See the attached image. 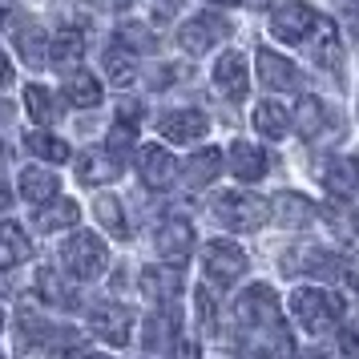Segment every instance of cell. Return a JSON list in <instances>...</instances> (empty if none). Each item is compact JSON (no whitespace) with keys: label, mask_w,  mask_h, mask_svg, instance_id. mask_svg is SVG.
<instances>
[{"label":"cell","mask_w":359,"mask_h":359,"mask_svg":"<svg viewBox=\"0 0 359 359\" xmlns=\"http://www.w3.org/2000/svg\"><path fill=\"white\" fill-rule=\"evenodd\" d=\"M81 53H85V36L77 29H61L49 45V65L57 73H73V69L81 65Z\"/></svg>","instance_id":"14"},{"label":"cell","mask_w":359,"mask_h":359,"mask_svg":"<svg viewBox=\"0 0 359 359\" xmlns=\"http://www.w3.org/2000/svg\"><path fill=\"white\" fill-rule=\"evenodd\" d=\"M339 343H343V355H347V359H359V331H351V327H347Z\"/></svg>","instance_id":"40"},{"label":"cell","mask_w":359,"mask_h":359,"mask_svg":"<svg viewBox=\"0 0 359 359\" xmlns=\"http://www.w3.org/2000/svg\"><path fill=\"white\" fill-rule=\"evenodd\" d=\"M311 53H315V61H319L323 69H339V33H335V25H331L327 17H319V25H315Z\"/></svg>","instance_id":"27"},{"label":"cell","mask_w":359,"mask_h":359,"mask_svg":"<svg viewBox=\"0 0 359 359\" xmlns=\"http://www.w3.org/2000/svg\"><path fill=\"white\" fill-rule=\"evenodd\" d=\"M117 41H121L126 49H133V53H154L158 49V36L149 33V25H142V20H126V25L117 29Z\"/></svg>","instance_id":"34"},{"label":"cell","mask_w":359,"mask_h":359,"mask_svg":"<svg viewBox=\"0 0 359 359\" xmlns=\"http://www.w3.org/2000/svg\"><path fill=\"white\" fill-rule=\"evenodd\" d=\"M190 250H194V226L186 218H165L158 226V255L178 266V262L190 259Z\"/></svg>","instance_id":"10"},{"label":"cell","mask_w":359,"mask_h":359,"mask_svg":"<svg viewBox=\"0 0 359 359\" xmlns=\"http://www.w3.org/2000/svg\"><path fill=\"white\" fill-rule=\"evenodd\" d=\"M33 255L29 234L20 230V222H0V271H13Z\"/></svg>","instance_id":"19"},{"label":"cell","mask_w":359,"mask_h":359,"mask_svg":"<svg viewBox=\"0 0 359 359\" xmlns=\"http://www.w3.org/2000/svg\"><path fill=\"white\" fill-rule=\"evenodd\" d=\"M315 25H319V17L303 0H278L275 13H271V33L287 45H303L307 33H315Z\"/></svg>","instance_id":"5"},{"label":"cell","mask_w":359,"mask_h":359,"mask_svg":"<svg viewBox=\"0 0 359 359\" xmlns=\"http://www.w3.org/2000/svg\"><path fill=\"white\" fill-rule=\"evenodd\" d=\"M8 81H13V65H8V57L0 53V89H4Z\"/></svg>","instance_id":"42"},{"label":"cell","mask_w":359,"mask_h":359,"mask_svg":"<svg viewBox=\"0 0 359 359\" xmlns=\"http://www.w3.org/2000/svg\"><path fill=\"white\" fill-rule=\"evenodd\" d=\"M182 291V275L178 266H146L142 271V294L154 303H170Z\"/></svg>","instance_id":"18"},{"label":"cell","mask_w":359,"mask_h":359,"mask_svg":"<svg viewBox=\"0 0 359 359\" xmlns=\"http://www.w3.org/2000/svg\"><path fill=\"white\" fill-rule=\"evenodd\" d=\"M291 311L311 335H327V331H335V323H339L343 303L335 294L319 291V287H303V291L291 294Z\"/></svg>","instance_id":"2"},{"label":"cell","mask_w":359,"mask_h":359,"mask_svg":"<svg viewBox=\"0 0 359 359\" xmlns=\"http://www.w3.org/2000/svg\"><path fill=\"white\" fill-rule=\"evenodd\" d=\"M133 57H130V49L126 45H117V49H109L105 53V77L114 85H126V81H133Z\"/></svg>","instance_id":"36"},{"label":"cell","mask_w":359,"mask_h":359,"mask_svg":"<svg viewBox=\"0 0 359 359\" xmlns=\"http://www.w3.org/2000/svg\"><path fill=\"white\" fill-rule=\"evenodd\" d=\"M266 165H271V158L259 146H250V142H234L230 146V170H234L238 182H259L266 174Z\"/></svg>","instance_id":"17"},{"label":"cell","mask_w":359,"mask_h":359,"mask_svg":"<svg viewBox=\"0 0 359 359\" xmlns=\"http://www.w3.org/2000/svg\"><path fill=\"white\" fill-rule=\"evenodd\" d=\"M355 234H359V214H355Z\"/></svg>","instance_id":"50"},{"label":"cell","mask_w":359,"mask_h":359,"mask_svg":"<svg viewBox=\"0 0 359 359\" xmlns=\"http://www.w3.org/2000/svg\"><path fill=\"white\" fill-rule=\"evenodd\" d=\"M137 174H142V182H146V186L162 190V186H170V182H174V174H178V162H174V154H170V149L146 146L142 154H137Z\"/></svg>","instance_id":"12"},{"label":"cell","mask_w":359,"mask_h":359,"mask_svg":"<svg viewBox=\"0 0 359 359\" xmlns=\"http://www.w3.org/2000/svg\"><path fill=\"white\" fill-rule=\"evenodd\" d=\"M77 218H81V206H77V202L53 198V202H45V206L36 210V226L41 230H69V226H77Z\"/></svg>","instance_id":"24"},{"label":"cell","mask_w":359,"mask_h":359,"mask_svg":"<svg viewBox=\"0 0 359 359\" xmlns=\"http://www.w3.org/2000/svg\"><path fill=\"white\" fill-rule=\"evenodd\" d=\"M226 33H230V25L222 17H190L186 25H182V33H178V45L190 57H198V53H206V49H214L218 41H226Z\"/></svg>","instance_id":"8"},{"label":"cell","mask_w":359,"mask_h":359,"mask_svg":"<svg viewBox=\"0 0 359 359\" xmlns=\"http://www.w3.org/2000/svg\"><path fill=\"white\" fill-rule=\"evenodd\" d=\"M0 323H4V315H0Z\"/></svg>","instance_id":"52"},{"label":"cell","mask_w":359,"mask_h":359,"mask_svg":"<svg viewBox=\"0 0 359 359\" xmlns=\"http://www.w3.org/2000/svg\"><path fill=\"white\" fill-rule=\"evenodd\" d=\"M174 335H178V311L165 307L158 311L154 319H146V351H162V347H170L174 343Z\"/></svg>","instance_id":"26"},{"label":"cell","mask_w":359,"mask_h":359,"mask_svg":"<svg viewBox=\"0 0 359 359\" xmlns=\"http://www.w3.org/2000/svg\"><path fill=\"white\" fill-rule=\"evenodd\" d=\"M17 49L33 69H45V61H49V53H45V36H41V29L29 25V20L20 25V33H17Z\"/></svg>","instance_id":"33"},{"label":"cell","mask_w":359,"mask_h":359,"mask_svg":"<svg viewBox=\"0 0 359 359\" xmlns=\"http://www.w3.org/2000/svg\"><path fill=\"white\" fill-rule=\"evenodd\" d=\"M101 4H105V8H130L133 0H101Z\"/></svg>","instance_id":"44"},{"label":"cell","mask_w":359,"mask_h":359,"mask_svg":"<svg viewBox=\"0 0 359 359\" xmlns=\"http://www.w3.org/2000/svg\"><path fill=\"white\" fill-rule=\"evenodd\" d=\"M327 126V109L319 97H299V105H294V130L303 133L307 142H315L319 133H323Z\"/></svg>","instance_id":"28"},{"label":"cell","mask_w":359,"mask_h":359,"mask_svg":"<svg viewBox=\"0 0 359 359\" xmlns=\"http://www.w3.org/2000/svg\"><path fill=\"white\" fill-rule=\"evenodd\" d=\"M218 174H222V154L218 149H202L186 162V182L190 186H210Z\"/></svg>","instance_id":"30"},{"label":"cell","mask_w":359,"mask_h":359,"mask_svg":"<svg viewBox=\"0 0 359 359\" xmlns=\"http://www.w3.org/2000/svg\"><path fill=\"white\" fill-rule=\"evenodd\" d=\"M36 294H41L45 303H53V307H65V311L77 307V291H73L65 278H61V271H53V266L36 271Z\"/></svg>","instance_id":"23"},{"label":"cell","mask_w":359,"mask_h":359,"mask_svg":"<svg viewBox=\"0 0 359 359\" xmlns=\"http://www.w3.org/2000/svg\"><path fill=\"white\" fill-rule=\"evenodd\" d=\"M214 85L222 89V97L230 101H243L246 89H250V69H246L243 53H222L214 61Z\"/></svg>","instance_id":"9"},{"label":"cell","mask_w":359,"mask_h":359,"mask_svg":"<svg viewBox=\"0 0 359 359\" xmlns=\"http://www.w3.org/2000/svg\"><path fill=\"white\" fill-rule=\"evenodd\" d=\"M65 97H69V105H77V109H97L101 105V81L93 73H85V69H73V73H65Z\"/></svg>","instance_id":"21"},{"label":"cell","mask_w":359,"mask_h":359,"mask_svg":"<svg viewBox=\"0 0 359 359\" xmlns=\"http://www.w3.org/2000/svg\"><path fill=\"white\" fill-rule=\"evenodd\" d=\"M25 105H29V117L36 126H53L61 117V97H53V89H45V85H29L25 89Z\"/></svg>","instance_id":"25"},{"label":"cell","mask_w":359,"mask_h":359,"mask_svg":"<svg viewBox=\"0 0 359 359\" xmlns=\"http://www.w3.org/2000/svg\"><path fill=\"white\" fill-rule=\"evenodd\" d=\"M343 8H347V20L355 29V45H359V0H343Z\"/></svg>","instance_id":"41"},{"label":"cell","mask_w":359,"mask_h":359,"mask_svg":"<svg viewBox=\"0 0 359 359\" xmlns=\"http://www.w3.org/2000/svg\"><path fill=\"white\" fill-rule=\"evenodd\" d=\"M0 25H4V8H0Z\"/></svg>","instance_id":"51"},{"label":"cell","mask_w":359,"mask_h":359,"mask_svg":"<svg viewBox=\"0 0 359 359\" xmlns=\"http://www.w3.org/2000/svg\"><path fill=\"white\" fill-rule=\"evenodd\" d=\"M8 162V149H4V142H0V165Z\"/></svg>","instance_id":"48"},{"label":"cell","mask_w":359,"mask_h":359,"mask_svg":"<svg viewBox=\"0 0 359 359\" xmlns=\"http://www.w3.org/2000/svg\"><path fill=\"white\" fill-rule=\"evenodd\" d=\"M271 206L262 202L259 194H238V190H222L218 202H214V218L226 230H238V234H255L271 222Z\"/></svg>","instance_id":"1"},{"label":"cell","mask_w":359,"mask_h":359,"mask_svg":"<svg viewBox=\"0 0 359 359\" xmlns=\"http://www.w3.org/2000/svg\"><path fill=\"white\" fill-rule=\"evenodd\" d=\"M202 266H206V275H210L214 283L230 287L234 278H243L246 255H243V246H234L230 238H214V243H206V250H202Z\"/></svg>","instance_id":"6"},{"label":"cell","mask_w":359,"mask_h":359,"mask_svg":"<svg viewBox=\"0 0 359 359\" xmlns=\"http://www.w3.org/2000/svg\"><path fill=\"white\" fill-rule=\"evenodd\" d=\"M234 315H238V323L246 331H271V327L283 323V307H278V294L271 287H250V291L238 294V303H234Z\"/></svg>","instance_id":"3"},{"label":"cell","mask_w":359,"mask_h":359,"mask_svg":"<svg viewBox=\"0 0 359 359\" xmlns=\"http://www.w3.org/2000/svg\"><path fill=\"white\" fill-rule=\"evenodd\" d=\"M49 359H89V347L77 331H57L49 339Z\"/></svg>","instance_id":"35"},{"label":"cell","mask_w":359,"mask_h":359,"mask_svg":"<svg viewBox=\"0 0 359 359\" xmlns=\"http://www.w3.org/2000/svg\"><path fill=\"white\" fill-rule=\"evenodd\" d=\"M194 303H198V319H202V331H206V335H214V331H218V311H214V294L206 291V287H198V291H194Z\"/></svg>","instance_id":"38"},{"label":"cell","mask_w":359,"mask_h":359,"mask_svg":"<svg viewBox=\"0 0 359 359\" xmlns=\"http://www.w3.org/2000/svg\"><path fill=\"white\" fill-rule=\"evenodd\" d=\"M291 126H294V117H287V109H283L278 101H262V105H255V130H259L262 137H283Z\"/></svg>","instance_id":"29"},{"label":"cell","mask_w":359,"mask_h":359,"mask_svg":"<svg viewBox=\"0 0 359 359\" xmlns=\"http://www.w3.org/2000/svg\"><path fill=\"white\" fill-rule=\"evenodd\" d=\"M93 214H97V222L114 238H130V222H126V210H121V202H117L114 194H101L97 202H93Z\"/></svg>","instance_id":"31"},{"label":"cell","mask_w":359,"mask_h":359,"mask_svg":"<svg viewBox=\"0 0 359 359\" xmlns=\"http://www.w3.org/2000/svg\"><path fill=\"white\" fill-rule=\"evenodd\" d=\"M243 4H255V8H266V4H271V0H243Z\"/></svg>","instance_id":"47"},{"label":"cell","mask_w":359,"mask_h":359,"mask_svg":"<svg viewBox=\"0 0 359 359\" xmlns=\"http://www.w3.org/2000/svg\"><path fill=\"white\" fill-rule=\"evenodd\" d=\"M61 262L73 278H97L109 262V250L97 234H73L65 246H61Z\"/></svg>","instance_id":"4"},{"label":"cell","mask_w":359,"mask_h":359,"mask_svg":"<svg viewBox=\"0 0 359 359\" xmlns=\"http://www.w3.org/2000/svg\"><path fill=\"white\" fill-rule=\"evenodd\" d=\"M303 359H327V355H323V351H307Z\"/></svg>","instance_id":"49"},{"label":"cell","mask_w":359,"mask_h":359,"mask_svg":"<svg viewBox=\"0 0 359 359\" xmlns=\"http://www.w3.org/2000/svg\"><path fill=\"white\" fill-rule=\"evenodd\" d=\"M133 142H137V126L121 117L114 130H109V142H105V149H114L117 158H121V154H130V149H133Z\"/></svg>","instance_id":"37"},{"label":"cell","mask_w":359,"mask_h":359,"mask_svg":"<svg viewBox=\"0 0 359 359\" xmlns=\"http://www.w3.org/2000/svg\"><path fill=\"white\" fill-rule=\"evenodd\" d=\"M275 218L283 222V226H291V230H299V226H311L315 222V202L311 198H303V194H294V190H283V194L275 198Z\"/></svg>","instance_id":"15"},{"label":"cell","mask_w":359,"mask_h":359,"mask_svg":"<svg viewBox=\"0 0 359 359\" xmlns=\"http://www.w3.org/2000/svg\"><path fill=\"white\" fill-rule=\"evenodd\" d=\"M89 331L101 335L109 347H126L133 331V315L126 307H117V303H93L89 307Z\"/></svg>","instance_id":"7"},{"label":"cell","mask_w":359,"mask_h":359,"mask_svg":"<svg viewBox=\"0 0 359 359\" xmlns=\"http://www.w3.org/2000/svg\"><path fill=\"white\" fill-rule=\"evenodd\" d=\"M259 77L271 89H294L299 85V69L287 61V57H278L271 49H259Z\"/></svg>","instance_id":"22"},{"label":"cell","mask_w":359,"mask_h":359,"mask_svg":"<svg viewBox=\"0 0 359 359\" xmlns=\"http://www.w3.org/2000/svg\"><path fill=\"white\" fill-rule=\"evenodd\" d=\"M210 4H222V8H234V4H243V0H210Z\"/></svg>","instance_id":"46"},{"label":"cell","mask_w":359,"mask_h":359,"mask_svg":"<svg viewBox=\"0 0 359 359\" xmlns=\"http://www.w3.org/2000/svg\"><path fill=\"white\" fill-rule=\"evenodd\" d=\"M158 133L165 142H178V146H190L198 137H206V117L198 109H174V114L158 117Z\"/></svg>","instance_id":"11"},{"label":"cell","mask_w":359,"mask_h":359,"mask_svg":"<svg viewBox=\"0 0 359 359\" xmlns=\"http://www.w3.org/2000/svg\"><path fill=\"white\" fill-rule=\"evenodd\" d=\"M121 174V158H117L114 149H89L77 158V178L85 186H101V182H114Z\"/></svg>","instance_id":"13"},{"label":"cell","mask_w":359,"mask_h":359,"mask_svg":"<svg viewBox=\"0 0 359 359\" xmlns=\"http://www.w3.org/2000/svg\"><path fill=\"white\" fill-rule=\"evenodd\" d=\"M170 359H202V351H198L194 339H178L174 343V351H170Z\"/></svg>","instance_id":"39"},{"label":"cell","mask_w":359,"mask_h":359,"mask_svg":"<svg viewBox=\"0 0 359 359\" xmlns=\"http://www.w3.org/2000/svg\"><path fill=\"white\" fill-rule=\"evenodd\" d=\"M323 186L335 198H351L359 190V162L355 158H331L323 165Z\"/></svg>","instance_id":"20"},{"label":"cell","mask_w":359,"mask_h":359,"mask_svg":"<svg viewBox=\"0 0 359 359\" xmlns=\"http://www.w3.org/2000/svg\"><path fill=\"white\" fill-rule=\"evenodd\" d=\"M8 117H13V105H8V101H0V121H8Z\"/></svg>","instance_id":"45"},{"label":"cell","mask_w":359,"mask_h":359,"mask_svg":"<svg viewBox=\"0 0 359 359\" xmlns=\"http://www.w3.org/2000/svg\"><path fill=\"white\" fill-rule=\"evenodd\" d=\"M0 359H4V355H0Z\"/></svg>","instance_id":"53"},{"label":"cell","mask_w":359,"mask_h":359,"mask_svg":"<svg viewBox=\"0 0 359 359\" xmlns=\"http://www.w3.org/2000/svg\"><path fill=\"white\" fill-rule=\"evenodd\" d=\"M25 146H29V154H36L41 162H69V146L61 142V137L45 133V130L25 133Z\"/></svg>","instance_id":"32"},{"label":"cell","mask_w":359,"mask_h":359,"mask_svg":"<svg viewBox=\"0 0 359 359\" xmlns=\"http://www.w3.org/2000/svg\"><path fill=\"white\" fill-rule=\"evenodd\" d=\"M8 202H13V194H8V186H4V182H0V214L8 210Z\"/></svg>","instance_id":"43"},{"label":"cell","mask_w":359,"mask_h":359,"mask_svg":"<svg viewBox=\"0 0 359 359\" xmlns=\"http://www.w3.org/2000/svg\"><path fill=\"white\" fill-rule=\"evenodd\" d=\"M57 190H61L57 174L41 170V165H25V170H20V198H25V202L45 206V202H53V198H57Z\"/></svg>","instance_id":"16"}]
</instances>
